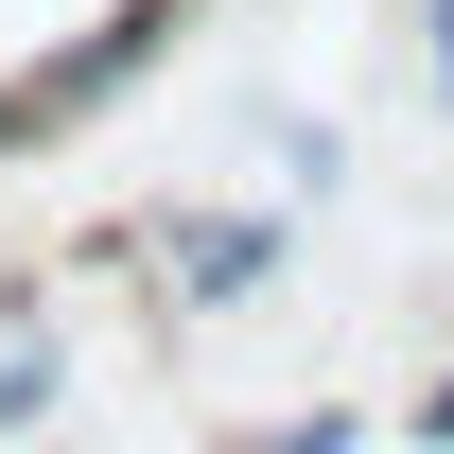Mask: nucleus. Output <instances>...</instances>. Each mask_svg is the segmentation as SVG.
I'll list each match as a JSON object with an SVG mask.
<instances>
[{
  "mask_svg": "<svg viewBox=\"0 0 454 454\" xmlns=\"http://www.w3.org/2000/svg\"><path fill=\"white\" fill-rule=\"evenodd\" d=\"M262 262H280V227H262V210H210V227H175V297H245Z\"/></svg>",
  "mask_w": 454,
  "mask_h": 454,
  "instance_id": "1",
  "label": "nucleus"
},
{
  "mask_svg": "<svg viewBox=\"0 0 454 454\" xmlns=\"http://www.w3.org/2000/svg\"><path fill=\"white\" fill-rule=\"evenodd\" d=\"M53 385H70V367H53L35 333H18V349H0V437H18V419H53Z\"/></svg>",
  "mask_w": 454,
  "mask_h": 454,
  "instance_id": "2",
  "label": "nucleus"
},
{
  "mask_svg": "<svg viewBox=\"0 0 454 454\" xmlns=\"http://www.w3.org/2000/svg\"><path fill=\"white\" fill-rule=\"evenodd\" d=\"M245 454H367V419H349V402H315V419H262Z\"/></svg>",
  "mask_w": 454,
  "mask_h": 454,
  "instance_id": "3",
  "label": "nucleus"
},
{
  "mask_svg": "<svg viewBox=\"0 0 454 454\" xmlns=\"http://www.w3.org/2000/svg\"><path fill=\"white\" fill-rule=\"evenodd\" d=\"M35 140H53V122H35V88H0V158H35Z\"/></svg>",
  "mask_w": 454,
  "mask_h": 454,
  "instance_id": "4",
  "label": "nucleus"
},
{
  "mask_svg": "<svg viewBox=\"0 0 454 454\" xmlns=\"http://www.w3.org/2000/svg\"><path fill=\"white\" fill-rule=\"evenodd\" d=\"M419 53H437V106H454V0H419Z\"/></svg>",
  "mask_w": 454,
  "mask_h": 454,
  "instance_id": "5",
  "label": "nucleus"
},
{
  "mask_svg": "<svg viewBox=\"0 0 454 454\" xmlns=\"http://www.w3.org/2000/svg\"><path fill=\"white\" fill-rule=\"evenodd\" d=\"M419 437H454V385H437V402H419Z\"/></svg>",
  "mask_w": 454,
  "mask_h": 454,
  "instance_id": "6",
  "label": "nucleus"
}]
</instances>
